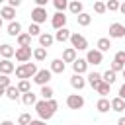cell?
<instances>
[{
    "mask_svg": "<svg viewBox=\"0 0 125 125\" xmlns=\"http://www.w3.org/2000/svg\"><path fill=\"white\" fill-rule=\"evenodd\" d=\"M37 66H35V62H25V64H20V66H16V76L20 78V80H27V78H33L35 74H37Z\"/></svg>",
    "mask_w": 125,
    "mask_h": 125,
    "instance_id": "cell-2",
    "label": "cell"
},
{
    "mask_svg": "<svg viewBox=\"0 0 125 125\" xmlns=\"http://www.w3.org/2000/svg\"><path fill=\"white\" fill-rule=\"evenodd\" d=\"M12 86V80H10V76H6V74H0V88H10Z\"/></svg>",
    "mask_w": 125,
    "mask_h": 125,
    "instance_id": "cell-38",
    "label": "cell"
},
{
    "mask_svg": "<svg viewBox=\"0 0 125 125\" xmlns=\"http://www.w3.org/2000/svg\"><path fill=\"white\" fill-rule=\"evenodd\" d=\"M76 21H78V25L86 27V25H90V23H92V16H90V14H86V12H82L80 16H76Z\"/></svg>",
    "mask_w": 125,
    "mask_h": 125,
    "instance_id": "cell-27",
    "label": "cell"
},
{
    "mask_svg": "<svg viewBox=\"0 0 125 125\" xmlns=\"http://www.w3.org/2000/svg\"><path fill=\"white\" fill-rule=\"evenodd\" d=\"M20 33H21V23H20V21H10V23H8V35L18 37Z\"/></svg>",
    "mask_w": 125,
    "mask_h": 125,
    "instance_id": "cell-22",
    "label": "cell"
},
{
    "mask_svg": "<svg viewBox=\"0 0 125 125\" xmlns=\"http://www.w3.org/2000/svg\"><path fill=\"white\" fill-rule=\"evenodd\" d=\"M113 61L125 66V51H117V53H115V57H113Z\"/></svg>",
    "mask_w": 125,
    "mask_h": 125,
    "instance_id": "cell-40",
    "label": "cell"
},
{
    "mask_svg": "<svg viewBox=\"0 0 125 125\" xmlns=\"http://www.w3.org/2000/svg\"><path fill=\"white\" fill-rule=\"evenodd\" d=\"M35 4H37V8H45L47 6V0H35Z\"/></svg>",
    "mask_w": 125,
    "mask_h": 125,
    "instance_id": "cell-43",
    "label": "cell"
},
{
    "mask_svg": "<svg viewBox=\"0 0 125 125\" xmlns=\"http://www.w3.org/2000/svg\"><path fill=\"white\" fill-rule=\"evenodd\" d=\"M105 8H107L109 12H117V10H119V2H117V0H109V2H105Z\"/></svg>",
    "mask_w": 125,
    "mask_h": 125,
    "instance_id": "cell-39",
    "label": "cell"
},
{
    "mask_svg": "<svg viewBox=\"0 0 125 125\" xmlns=\"http://www.w3.org/2000/svg\"><path fill=\"white\" fill-rule=\"evenodd\" d=\"M117 125H125V117H119L117 119Z\"/></svg>",
    "mask_w": 125,
    "mask_h": 125,
    "instance_id": "cell-46",
    "label": "cell"
},
{
    "mask_svg": "<svg viewBox=\"0 0 125 125\" xmlns=\"http://www.w3.org/2000/svg\"><path fill=\"white\" fill-rule=\"evenodd\" d=\"M39 94H41V98H43V100H53V96H55V92H53V88H51V86H43Z\"/></svg>",
    "mask_w": 125,
    "mask_h": 125,
    "instance_id": "cell-33",
    "label": "cell"
},
{
    "mask_svg": "<svg viewBox=\"0 0 125 125\" xmlns=\"http://www.w3.org/2000/svg\"><path fill=\"white\" fill-rule=\"evenodd\" d=\"M29 125H47V123H45V121H41V119H33Z\"/></svg>",
    "mask_w": 125,
    "mask_h": 125,
    "instance_id": "cell-44",
    "label": "cell"
},
{
    "mask_svg": "<svg viewBox=\"0 0 125 125\" xmlns=\"http://www.w3.org/2000/svg\"><path fill=\"white\" fill-rule=\"evenodd\" d=\"M96 47H98V51H100V53H105V51H109V47H111V41H109V37H100V39H98V43H96Z\"/></svg>",
    "mask_w": 125,
    "mask_h": 125,
    "instance_id": "cell-23",
    "label": "cell"
},
{
    "mask_svg": "<svg viewBox=\"0 0 125 125\" xmlns=\"http://www.w3.org/2000/svg\"><path fill=\"white\" fill-rule=\"evenodd\" d=\"M0 61H2V55H0Z\"/></svg>",
    "mask_w": 125,
    "mask_h": 125,
    "instance_id": "cell-51",
    "label": "cell"
},
{
    "mask_svg": "<svg viewBox=\"0 0 125 125\" xmlns=\"http://www.w3.org/2000/svg\"><path fill=\"white\" fill-rule=\"evenodd\" d=\"M123 76H125V68H123Z\"/></svg>",
    "mask_w": 125,
    "mask_h": 125,
    "instance_id": "cell-50",
    "label": "cell"
},
{
    "mask_svg": "<svg viewBox=\"0 0 125 125\" xmlns=\"http://www.w3.org/2000/svg\"><path fill=\"white\" fill-rule=\"evenodd\" d=\"M2 21H4V20H2V18H0V29H2Z\"/></svg>",
    "mask_w": 125,
    "mask_h": 125,
    "instance_id": "cell-49",
    "label": "cell"
},
{
    "mask_svg": "<svg viewBox=\"0 0 125 125\" xmlns=\"http://www.w3.org/2000/svg\"><path fill=\"white\" fill-rule=\"evenodd\" d=\"M70 86H72L74 90H82V88L86 86V78H84L82 74H72V76H70Z\"/></svg>",
    "mask_w": 125,
    "mask_h": 125,
    "instance_id": "cell-14",
    "label": "cell"
},
{
    "mask_svg": "<svg viewBox=\"0 0 125 125\" xmlns=\"http://www.w3.org/2000/svg\"><path fill=\"white\" fill-rule=\"evenodd\" d=\"M86 62L88 64H102L104 62V53H100L98 49H90L88 53H86Z\"/></svg>",
    "mask_w": 125,
    "mask_h": 125,
    "instance_id": "cell-6",
    "label": "cell"
},
{
    "mask_svg": "<svg viewBox=\"0 0 125 125\" xmlns=\"http://www.w3.org/2000/svg\"><path fill=\"white\" fill-rule=\"evenodd\" d=\"M64 68H66V64H64L62 59H53V61H51V72H53V74H62Z\"/></svg>",
    "mask_w": 125,
    "mask_h": 125,
    "instance_id": "cell-11",
    "label": "cell"
},
{
    "mask_svg": "<svg viewBox=\"0 0 125 125\" xmlns=\"http://www.w3.org/2000/svg\"><path fill=\"white\" fill-rule=\"evenodd\" d=\"M123 109H125V100H121L119 96H117V98H113V100H111V111L121 113Z\"/></svg>",
    "mask_w": 125,
    "mask_h": 125,
    "instance_id": "cell-26",
    "label": "cell"
},
{
    "mask_svg": "<svg viewBox=\"0 0 125 125\" xmlns=\"http://www.w3.org/2000/svg\"><path fill=\"white\" fill-rule=\"evenodd\" d=\"M27 33H29L31 37H39V35H41V27H39L37 23H29V27H27Z\"/></svg>",
    "mask_w": 125,
    "mask_h": 125,
    "instance_id": "cell-34",
    "label": "cell"
},
{
    "mask_svg": "<svg viewBox=\"0 0 125 125\" xmlns=\"http://www.w3.org/2000/svg\"><path fill=\"white\" fill-rule=\"evenodd\" d=\"M31 55H33L31 47H18V49H16V61H20L21 64H25V62L31 59Z\"/></svg>",
    "mask_w": 125,
    "mask_h": 125,
    "instance_id": "cell-8",
    "label": "cell"
},
{
    "mask_svg": "<svg viewBox=\"0 0 125 125\" xmlns=\"http://www.w3.org/2000/svg\"><path fill=\"white\" fill-rule=\"evenodd\" d=\"M51 76H53L51 68H41V70H37V74L33 76V82H35V84H39V86L43 88V86H49Z\"/></svg>",
    "mask_w": 125,
    "mask_h": 125,
    "instance_id": "cell-3",
    "label": "cell"
},
{
    "mask_svg": "<svg viewBox=\"0 0 125 125\" xmlns=\"http://www.w3.org/2000/svg\"><path fill=\"white\" fill-rule=\"evenodd\" d=\"M57 109H59L57 100H39L35 104V111H37V115H39L41 121H49L57 113Z\"/></svg>",
    "mask_w": 125,
    "mask_h": 125,
    "instance_id": "cell-1",
    "label": "cell"
},
{
    "mask_svg": "<svg viewBox=\"0 0 125 125\" xmlns=\"http://www.w3.org/2000/svg\"><path fill=\"white\" fill-rule=\"evenodd\" d=\"M33 119H31V115L29 113H21L20 117H18V125H29Z\"/></svg>",
    "mask_w": 125,
    "mask_h": 125,
    "instance_id": "cell-37",
    "label": "cell"
},
{
    "mask_svg": "<svg viewBox=\"0 0 125 125\" xmlns=\"http://www.w3.org/2000/svg\"><path fill=\"white\" fill-rule=\"evenodd\" d=\"M70 31L66 29V27H62V29H59V31H55V41H59V43H64V41H70Z\"/></svg>",
    "mask_w": 125,
    "mask_h": 125,
    "instance_id": "cell-17",
    "label": "cell"
},
{
    "mask_svg": "<svg viewBox=\"0 0 125 125\" xmlns=\"http://www.w3.org/2000/svg\"><path fill=\"white\" fill-rule=\"evenodd\" d=\"M86 82H88L94 90H98V86L104 82V78H102V74H100V72H90V74H88V78H86Z\"/></svg>",
    "mask_w": 125,
    "mask_h": 125,
    "instance_id": "cell-13",
    "label": "cell"
},
{
    "mask_svg": "<svg viewBox=\"0 0 125 125\" xmlns=\"http://www.w3.org/2000/svg\"><path fill=\"white\" fill-rule=\"evenodd\" d=\"M119 12H121V14H125V2H121V4H119Z\"/></svg>",
    "mask_w": 125,
    "mask_h": 125,
    "instance_id": "cell-45",
    "label": "cell"
},
{
    "mask_svg": "<svg viewBox=\"0 0 125 125\" xmlns=\"http://www.w3.org/2000/svg\"><path fill=\"white\" fill-rule=\"evenodd\" d=\"M62 61H64V64H66V62H74V61H76V49L66 47V49L62 51Z\"/></svg>",
    "mask_w": 125,
    "mask_h": 125,
    "instance_id": "cell-21",
    "label": "cell"
},
{
    "mask_svg": "<svg viewBox=\"0 0 125 125\" xmlns=\"http://www.w3.org/2000/svg\"><path fill=\"white\" fill-rule=\"evenodd\" d=\"M0 55H2V59H12L14 55H16V49L12 47V45H8V43H4V45H0Z\"/></svg>",
    "mask_w": 125,
    "mask_h": 125,
    "instance_id": "cell-19",
    "label": "cell"
},
{
    "mask_svg": "<svg viewBox=\"0 0 125 125\" xmlns=\"http://www.w3.org/2000/svg\"><path fill=\"white\" fill-rule=\"evenodd\" d=\"M18 90H20V94H27V92H31V84H29V80H20V82H18Z\"/></svg>",
    "mask_w": 125,
    "mask_h": 125,
    "instance_id": "cell-32",
    "label": "cell"
},
{
    "mask_svg": "<svg viewBox=\"0 0 125 125\" xmlns=\"http://www.w3.org/2000/svg\"><path fill=\"white\" fill-rule=\"evenodd\" d=\"M109 37L111 39H123L125 37V25L123 23H111L109 25Z\"/></svg>",
    "mask_w": 125,
    "mask_h": 125,
    "instance_id": "cell-9",
    "label": "cell"
},
{
    "mask_svg": "<svg viewBox=\"0 0 125 125\" xmlns=\"http://www.w3.org/2000/svg\"><path fill=\"white\" fill-rule=\"evenodd\" d=\"M66 105H68V109H82L84 107V98L80 94H70L66 98Z\"/></svg>",
    "mask_w": 125,
    "mask_h": 125,
    "instance_id": "cell-7",
    "label": "cell"
},
{
    "mask_svg": "<svg viewBox=\"0 0 125 125\" xmlns=\"http://www.w3.org/2000/svg\"><path fill=\"white\" fill-rule=\"evenodd\" d=\"M21 102H23L25 105H35L39 100H37V94H33V92H27V94H21Z\"/></svg>",
    "mask_w": 125,
    "mask_h": 125,
    "instance_id": "cell-25",
    "label": "cell"
},
{
    "mask_svg": "<svg viewBox=\"0 0 125 125\" xmlns=\"http://www.w3.org/2000/svg\"><path fill=\"white\" fill-rule=\"evenodd\" d=\"M0 125H14V123H12V121H10V119H6V121H2V123H0Z\"/></svg>",
    "mask_w": 125,
    "mask_h": 125,
    "instance_id": "cell-47",
    "label": "cell"
},
{
    "mask_svg": "<svg viewBox=\"0 0 125 125\" xmlns=\"http://www.w3.org/2000/svg\"><path fill=\"white\" fill-rule=\"evenodd\" d=\"M102 78H104V82H105V84H109V86H111V84L117 80V74H115L113 70H105V72L102 74Z\"/></svg>",
    "mask_w": 125,
    "mask_h": 125,
    "instance_id": "cell-31",
    "label": "cell"
},
{
    "mask_svg": "<svg viewBox=\"0 0 125 125\" xmlns=\"http://www.w3.org/2000/svg\"><path fill=\"white\" fill-rule=\"evenodd\" d=\"M70 45L76 51H86L88 49V39L84 35H80V33H72L70 35Z\"/></svg>",
    "mask_w": 125,
    "mask_h": 125,
    "instance_id": "cell-4",
    "label": "cell"
},
{
    "mask_svg": "<svg viewBox=\"0 0 125 125\" xmlns=\"http://www.w3.org/2000/svg\"><path fill=\"white\" fill-rule=\"evenodd\" d=\"M21 94H20V90H18V86H10V88H6V98L8 100H12V102H16L18 98H20Z\"/></svg>",
    "mask_w": 125,
    "mask_h": 125,
    "instance_id": "cell-29",
    "label": "cell"
},
{
    "mask_svg": "<svg viewBox=\"0 0 125 125\" xmlns=\"http://www.w3.org/2000/svg\"><path fill=\"white\" fill-rule=\"evenodd\" d=\"M0 18H2V20H8V21H14V18H16V10L10 8V6H4V8L0 10Z\"/></svg>",
    "mask_w": 125,
    "mask_h": 125,
    "instance_id": "cell-20",
    "label": "cell"
},
{
    "mask_svg": "<svg viewBox=\"0 0 125 125\" xmlns=\"http://www.w3.org/2000/svg\"><path fill=\"white\" fill-rule=\"evenodd\" d=\"M0 96H6V90L4 88H0Z\"/></svg>",
    "mask_w": 125,
    "mask_h": 125,
    "instance_id": "cell-48",
    "label": "cell"
},
{
    "mask_svg": "<svg viewBox=\"0 0 125 125\" xmlns=\"http://www.w3.org/2000/svg\"><path fill=\"white\" fill-rule=\"evenodd\" d=\"M119 98L121 100H125V82L121 84V88H119Z\"/></svg>",
    "mask_w": 125,
    "mask_h": 125,
    "instance_id": "cell-42",
    "label": "cell"
},
{
    "mask_svg": "<svg viewBox=\"0 0 125 125\" xmlns=\"http://www.w3.org/2000/svg\"><path fill=\"white\" fill-rule=\"evenodd\" d=\"M96 109H98L100 113L109 111V109H111V100H107V98H100V100H98V104H96Z\"/></svg>",
    "mask_w": 125,
    "mask_h": 125,
    "instance_id": "cell-18",
    "label": "cell"
},
{
    "mask_svg": "<svg viewBox=\"0 0 125 125\" xmlns=\"http://www.w3.org/2000/svg\"><path fill=\"white\" fill-rule=\"evenodd\" d=\"M109 88H111L109 84H105V82H102V84L98 86V90H96V92H98V94H100L102 98H105V96L109 94Z\"/></svg>",
    "mask_w": 125,
    "mask_h": 125,
    "instance_id": "cell-35",
    "label": "cell"
},
{
    "mask_svg": "<svg viewBox=\"0 0 125 125\" xmlns=\"http://www.w3.org/2000/svg\"><path fill=\"white\" fill-rule=\"evenodd\" d=\"M18 45L20 47H31V35L29 33H20L18 35Z\"/></svg>",
    "mask_w": 125,
    "mask_h": 125,
    "instance_id": "cell-28",
    "label": "cell"
},
{
    "mask_svg": "<svg viewBox=\"0 0 125 125\" xmlns=\"http://www.w3.org/2000/svg\"><path fill=\"white\" fill-rule=\"evenodd\" d=\"M33 59L39 61V62L45 61V59H47V49H43V47H35V49H33Z\"/></svg>",
    "mask_w": 125,
    "mask_h": 125,
    "instance_id": "cell-30",
    "label": "cell"
},
{
    "mask_svg": "<svg viewBox=\"0 0 125 125\" xmlns=\"http://www.w3.org/2000/svg\"><path fill=\"white\" fill-rule=\"evenodd\" d=\"M14 70H16V66H14V62H12V61H8V59H2V61H0V74L10 76Z\"/></svg>",
    "mask_w": 125,
    "mask_h": 125,
    "instance_id": "cell-15",
    "label": "cell"
},
{
    "mask_svg": "<svg viewBox=\"0 0 125 125\" xmlns=\"http://www.w3.org/2000/svg\"><path fill=\"white\" fill-rule=\"evenodd\" d=\"M72 70H74V74H84V72L88 70L86 59H76V61L72 62Z\"/></svg>",
    "mask_w": 125,
    "mask_h": 125,
    "instance_id": "cell-12",
    "label": "cell"
},
{
    "mask_svg": "<svg viewBox=\"0 0 125 125\" xmlns=\"http://www.w3.org/2000/svg\"><path fill=\"white\" fill-rule=\"evenodd\" d=\"M43 21H47V10L45 8H33L31 10V23H37V25H41Z\"/></svg>",
    "mask_w": 125,
    "mask_h": 125,
    "instance_id": "cell-5",
    "label": "cell"
},
{
    "mask_svg": "<svg viewBox=\"0 0 125 125\" xmlns=\"http://www.w3.org/2000/svg\"><path fill=\"white\" fill-rule=\"evenodd\" d=\"M105 10H107V8H105L104 2H94V12H96V14H104Z\"/></svg>",
    "mask_w": 125,
    "mask_h": 125,
    "instance_id": "cell-41",
    "label": "cell"
},
{
    "mask_svg": "<svg viewBox=\"0 0 125 125\" xmlns=\"http://www.w3.org/2000/svg\"><path fill=\"white\" fill-rule=\"evenodd\" d=\"M51 25L59 31V29H62V27H66V16L62 14V12H57L53 18H51Z\"/></svg>",
    "mask_w": 125,
    "mask_h": 125,
    "instance_id": "cell-10",
    "label": "cell"
},
{
    "mask_svg": "<svg viewBox=\"0 0 125 125\" xmlns=\"http://www.w3.org/2000/svg\"><path fill=\"white\" fill-rule=\"evenodd\" d=\"M53 4H55V8H57V12H62V14H64V10L68 8V2H66V0H55Z\"/></svg>",
    "mask_w": 125,
    "mask_h": 125,
    "instance_id": "cell-36",
    "label": "cell"
},
{
    "mask_svg": "<svg viewBox=\"0 0 125 125\" xmlns=\"http://www.w3.org/2000/svg\"><path fill=\"white\" fill-rule=\"evenodd\" d=\"M53 43H55V35H51V33H41V35H39V47L47 49V47H51Z\"/></svg>",
    "mask_w": 125,
    "mask_h": 125,
    "instance_id": "cell-16",
    "label": "cell"
},
{
    "mask_svg": "<svg viewBox=\"0 0 125 125\" xmlns=\"http://www.w3.org/2000/svg\"><path fill=\"white\" fill-rule=\"evenodd\" d=\"M68 10H70L74 16H80V14H82V10H84V4H82V2H78V0H72V2H68Z\"/></svg>",
    "mask_w": 125,
    "mask_h": 125,
    "instance_id": "cell-24",
    "label": "cell"
}]
</instances>
